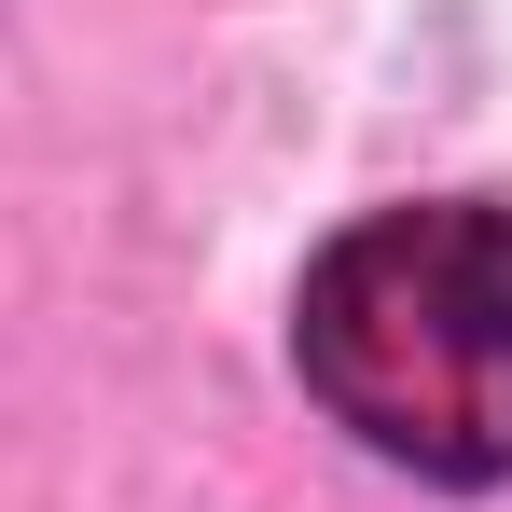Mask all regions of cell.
Wrapping results in <instances>:
<instances>
[{
  "label": "cell",
  "instance_id": "obj_1",
  "mask_svg": "<svg viewBox=\"0 0 512 512\" xmlns=\"http://www.w3.org/2000/svg\"><path fill=\"white\" fill-rule=\"evenodd\" d=\"M291 360L416 485L512 471V222L499 208H374L305 263Z\"/></svg>",
  "mask_w": 512,
  "mask_h": 512
}]
</instances>
